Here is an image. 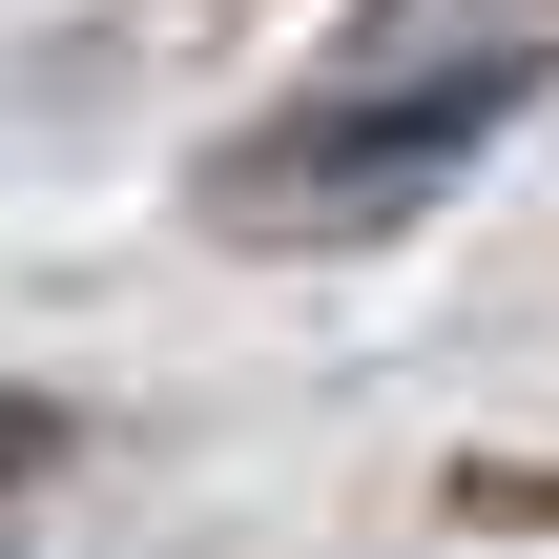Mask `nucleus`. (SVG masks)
I'll use <instances>...</instances> for the list:
<instances>
[{"mask_svg": "<svg viewBox=\"0 0 559 559\" xmlns=\"http://www.w3.org/2000/svg\"><path fill=\"white\" fill-rule=\"evenodd\" d=\"M519 104H539V62H519V41L311 83V104H270L249 145H207V228H249V249H373V228L456 207V187L498 166V124H519Z\"/></svg>", "mask_w": 559, "mask_h": 559, "instance_id": "f257e3e1", "label": "nucleus"}, {"mask_svg": "<svg viewBox=\"0 0 559 559\" xmlns=\"http://www.w3.org/2000/svg\"><path fill=\"white\" fill-rule=\"evenodd\" d=\"M41 436H62V415H41V394H0V477H41Z\"/></svg>", "mask_w": 559, "mask_h": 559, "instance_id": "f03ea898", "label": "nucleus"}]
</instances>
